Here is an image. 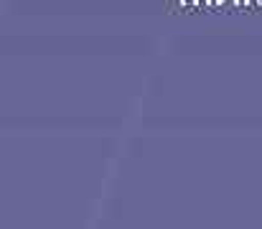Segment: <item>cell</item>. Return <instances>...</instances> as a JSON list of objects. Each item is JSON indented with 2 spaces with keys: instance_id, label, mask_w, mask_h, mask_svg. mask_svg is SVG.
I'll return each mask as SVG.
<instances>
[{
  "instance_id": "obj_1",
  "label": "cell",
  "mask_w": 262,
  "mask_h": 229,
  "mask_svg": "<svg viewBox=\"0 0 262 229\" xmlns=\"http://www.w3.org/2000/svg\"><path fill=\"white\" fill-rule=\"evenodd\" d=\"M188 3H191V5H193V0H181V5H188Z\"/></svg>"
},
{
  "instance_id": "obj_2",
  "label": "cell",
  "mask_w": 262,
  "mask_h": 229,
  "mask_svg": "<svg viewBox=\"0 0 262 229\" xmlns=\"http://www.w3.org/2000/svg\"><path fill=\"white\" fill-rule=\"evenodd\" d=\"M255 3H257V5H262V0H255Z\"/></svg>"
}]
</instances>
